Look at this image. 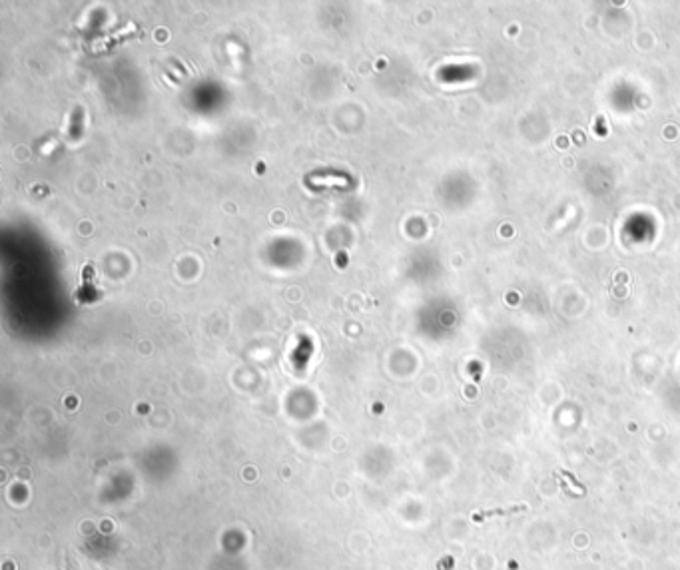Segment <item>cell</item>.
Returning <instances> with one entry per match:
<instances>
[{"mask_svg": "<svg viewBox=\"0 0 680 570\" xmlns=\"http://www.w3.org/2000/svg\"><path fill=\"white\" fill-rule=\"evenodd\" d=\"M307 184L311 187H347L349 180L343 173L325 172V173H311L307 178Z\"/></svg>", "mask_w": 680, "mask_h": 570, "instance_id": "obj_1", "label": "cell"}]
</instances>
